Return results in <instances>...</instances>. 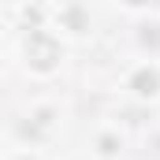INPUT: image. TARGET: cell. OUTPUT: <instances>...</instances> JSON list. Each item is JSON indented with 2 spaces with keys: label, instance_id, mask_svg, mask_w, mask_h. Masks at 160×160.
<instances>
[{
  "label": "cell",
  "instance_id": "6da1fadb",
  "mask_svg": "<svg viewBox=\"0 0 160 160\" xmlns=\"http://www.w3.org/2000/svg\"><path fill=\"white\" fill-rule=\"evenodd\" d=\"M67 41L60 34H52L48 26H38V30H22L19 38V60H22V71L38 82H52L63 63H67Z\"/></svg>",
  "mask_w": 160,
  "mask_h": 160
},
{
  "label": "cell",
  "instance_id": "7a4b0ae2",
  "mask_svg": "<svg viewBox=\"0 0 160 160\" xmlns=\"http://www.w3.org/2000/svg\"><path fill=\"white\" fill-rule=\"evenodd\" d=\"M48 30L60 34L67 45L86 41L89 34H93V11H89V4H78V0L48 4Z\"/></svg>",
  "mask_w": 160,
  "mask_h": 160
},
{
  "label": "cell",
  "instance_id": "3957f363",
  "mask_svg": "<svg viewBox=\"0 0 160 160\" xmlns=\"http://www.w3.org/2000/svg\"><path fill=\"white\" fill-rule=\"evenodd\" d=\"M119 86L134 104H160V60H134V63H127Z\"/></svg>",
  "mask_w": 160,
  "mask_h": 160
},
{
  "label": "cell",
  "instance_id": "277c9868",
  "mask_svg": "<svg viewBox=\"0 0 160 160\" xmlns=\"http://www.w3.org/2000/svg\"><path fill=\"white\" fill-rule=\"evenodd\" d=\"M56 130H60V108H56L52 101H41V104H34V108L22 116V123H19V145H22V149H41Z\"/></svg>",
  "mask_w": 160,
  "mask_h": 160
},
{
  "label": "cell",
  "instance_id": "5b68a950",
  "mask_svg": "<svg viewBox=\"0 0 160 160\" xmlns=\"http://www.w3.org/2000/svg\"><path fill=\"white\" fill-rule=\"evenodd\" d=\"M123 149H127V134H123L116 123H101L89 134V157L93 160H119Z\"/></svg>",
  "mask_w": 160,
  "mask_h": 160
},
{
  "label": "cell",
  "instance_id": "8992f818",
  "mask_svg": "<svg viewBox=\"0 0 160 160\" xmlns=\"http://www.w3.org/2000/svg\"><path fill=\"white\" fill-rule=\"evenodd\" d=\"M134 48L138 60H160V11L134 26Z\"/></svg>",
  "mask_w": 160,
  "mask_h": 160
},
{
  "label": "cell",
  "instance_id": "52a82bcc",
  "mask_svg": "<svg viewBox=\"0 0 160 160\" xmlns=\"http://www.w3.org/2000/svg\"><path fill=\"white\" fill-rule=\"evenodd\" d=\"M4 160H41V153H38V149H22V145H15Z\"/></svg>",
  "mask_w": 160,
  "mask_h": 160
},
{
  "label": "cell",
  "instance_id": "ba28073f",
  "mask_svg": "<svg viewBox=\"0 0 160 160\" xmlns=\"http://www.w3.org/2000/svg\"><path fill=\"white\" fill-rule=\"evenodd\" d=\"M153 153H157V157H160V130H157V134H153Z\"/></svg>",
  "mask_w": 160,
  "mask_h": 160
},
{
  "label": "cell",
  "instance_id": "9c48e42d",
  "mask_svg": "<svg viewBox=\"0 0 160 160\" xmlns=\"http://www.w3.org/2000/svg\"><path fill=\"white\" fill-rule=\"evenodd\" d=\"M0 75H4V52H0Z\"/></svg>",
  "mask_w": 160,
  "mask_h": 160
}]
</instances>
